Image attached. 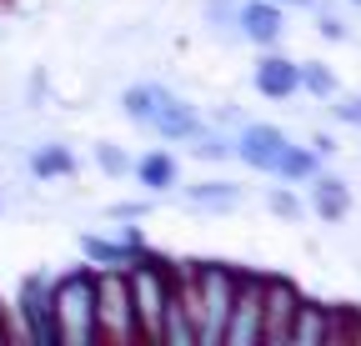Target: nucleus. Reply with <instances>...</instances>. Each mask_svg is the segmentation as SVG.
Returning a JSON list of instances; mask_svg holds the SVG:
<instances>
[{"label":"nucleus","mask_w":361,"mask_h":346,"mask_svg":"<svg viewBox=\"0 0 361 346\" xmlns=\"http://www.w3.org/2000/svg\"><path fill=\"white\" fill-rule=\"evenodd\" d=\"M236 30L251 46L271 51V46H281V35H286V11L271 6V0H236Z\"/></svg>","instance_id":"9b49d317"},{"label":"nucleus","mask_w":361,"mask_h":346,"mask_svg":"<svg viewBox=\"0 0 361 346\" xmlns=\"http://www.w3.org/2000/svg\"><path fill=\"white\" fill-rule=\"evenodd\" d=\"M126 286H130V311H135V326H141V341H161V316H166V296H171V261L146 246L126 266Z\"/></svg>","instance_id":"f03ea898"},{"label":"nucleus","mask_w":361,"mask_h":346,"mask_svg":"<svg viewBox=\"0 0 361 346\" xmlns=\"http://www.w3.org/2000/svg\"><path fill=\"white\" fill-rule=\"evenodd\" d=\"M306 211L311 216H322V221H346L351 216V186L341 176H316L306 181Z\"/></svg>","instance_id":"ddd939ff"},{"label":"nucleus","mask_w":361,"mask_h":346,"mask_svg":"<svg viewBox=\"0 0 361 346\" xmlns=\"http://www.w3.org/2000/svg\"><path fill=\"white\" fill-rule=\"evenodd\" d=\"M331 116H336L341 125H356V131H361V91H356V96H341V91H336V96H331Z\"/></svg>","instance_id":"b1692460"},{"label":"nucleus","mask_w":361,"mask_h":346,"mask_svg":"<svg viewBox=\"0 0 361 346\" xmlns=\"http://www.w3.org/2000/svg\"><path fill=\"white\" fill-rule=\"evenodd\" d=\"M311 151H316V156H331V151H336V136H316Z\"/></svg>","instance_id":"bb28decb"},{"label":"nucleus","mask_w":361,"mask_h":346,"mask_svg":"<svg viewBox=\"0 0 361 346\" xmlns=\"http://www.w3.org/2000/svg\"><path fill=\"white\" fill-rule=\"evenodd\" d=\"M286 146H291L286 131H281V125H266V121H251V125H241V131L231 136V156L241 166H251V171H266V176L276 171Z\"/></svg>","instance_id":"0eeeda50"},{"label":"nucleus","mask_w":361,"mask_h":346,"mask_svg":"<svg viewBox=\"0 0 361 346\" xmlns=\"http://www.w3.org/2000/svg\"><path fill=\"white\" fill-rule=\"evenodd\" d=\"M266 206H271V211H276V216H281V221H301V216H306V201H301V196H296V191H291L286 181L266 191Z\"/></svg>","instance_id":"412c9836"},{"label":"nucleus","mask_w":361,"mask_h":346,"mask_svg":"<svg viewBox=\"0 0 361 346\" xmlns=\"http://www.w3.org/2000/svg\"><path fill=\"white\" fill-rule=\"evenodd\" d=\"M346 6H356V11H361V0H346Z\"/></svg>","instance_id":"c756f323"},{"label":"nucleus","mask_w":361,"mask_h":346,"mask_svg":"<svg viewBox=\"0 0 361 346\" xmlns=\"http://www.w3.org/2000/svg\"><path fill=\"white\" fill-rule=\"evenodd\" d=\"M251 85H256V96H266V101H291V96L301 91L296 61H291V56H281L276 46H271V51L251 66Z\"/></svg>","instance_id":"f8f14e48"},{"label":"nucleus","mask_w":361,"mask_h":346,"mask_svg":"<svg viewBox=\"0 0 361 346\" xmlns=\"http://www.w3.org/2000/svg\"><path fill=\"white\" fill-rule=\"evenodd\" d=\"M51 311H56V346H96V266H75L51 281Z\"/></svg>","instance_id":"f257e3e1"},{"label":"nucleus","mask_w":361,"mask_h":346,"mask_svg":"<svg viewBox=\"0 0 361 346\" xmlns=\"http://www.w3.org/2000/svg\"><path fill=\"white\" fill-rule=\"evenodd\" d=\"M326 311L331 307H316V301L301 296V307L291 316V331H286V346H326Z\"/></svg>","instance_id":"dca6fc26"},{"label":"nucleus","mask_w":361,"mask_h":346,"mask_svg":"<svg viewBox=\"0 0 361 346\" xmlns=\"http://www.w3.org/2000/svg\"><path fill=\"white\" fill-rule=\"evenodd\" d=\"M246 201V186H236V181H196V186H186V206H196V211H236Z\"/></svg>","instance_id":"2eb2a0df"},{"label":"nucleus","mask_w":361,"mask_h":346,"mask_svg":"<svg viewBox=\"0 0 361 346\" xmlns=\"http://www.w3.org/2000/svg\"><path fill=\"white\" fill-rule=\"evenodd\" d=\"M316 30H322L326 40H346V20L341 16H326L322 6H316Z\"/></svg>","instance_id":"393cba45"},{"label":"nucleus","mask_w":361,"mask_h":346,"mask_svg":"<svg viewBox=\"0 0 361 346\" xmlns=\"http://www.w3.org/2000/svg\"><path fill=\"white\" fill-rule=\"evenodd\" d=\"M296 307H301L296 281H286V276H266V291H261V341H266V346H281V341H286Z\"/></svg>","instance_id":"6e6552de"},{"label":"nucleus","mask_w":361,"mask_h":346,"mask_svg":"<svg viewBox=\"0 0 361 346\" xmlns=\"http://www.w3.org/2000/svg\"><path fill=\"white\" fill-rule=\"evenodd\" d=\"M296 75H301V91H306V96H316V101H331V96H336L331 66H322V61H296Z\"/></svg>","instance_id":"6ab92c4d"},{"label":"nucleus","mask_w":361,"mask_h":346,"mask_svg":"<svg viewBox=\"0 0 361 346\" xmlns=\"http://www.w3.org/2000/svg\"><path fill=\"white\" fill-rule=\"evenodd\" d=\"M261 291H266L261 271H236V291H231L221 346H261Z\"/></svg>","instance_id":"423d86ee"},{"label":"nucleus","mask_w":361,"mask_h":346,"mask_svg":"<svg viewBox=\"0 0 361 346\" xmlns=\"http://www.w3.org/2000/svg\"><path fill=\"white\" fill-rule=\"evenodd\" d=\"M191 151H196V156H206V161H226V156H231V136L206 131V125H201V131L191 136Z\"/></svg>","instance_id":"4be33fe9"},{"label":"nucleus","mask_w":361,"mask_h":346,"mask_svg":"<svg viewBox=\"0 0 361 346\" xmlns=\"http://www.w3.org/2000/svg\"><path fill=\"white\" fill-rule=\"evenodd\" d=\"M151 106H156V80H141V85H130V91L121 96V111H126V121H135V125L151 121Z\"/></svg>","instance_id":"aec40b11"},{"label":"nucleus","mask_w":361,"mask_h":346,"mask_svg":"<svg viewBox=\"0 0 361 346\" xmlns=\"http://www.w3.org/2000/svg\"><path fill=\"white\" fill-rule=\"evenodd\" d=\"M146 211H151V201H116L111 206V221H141Z\"/></svg>","instance_id":"a878e982"},{"label":"nucleus","mask_w":361,"mask_h":346,"mask_svg":"<svg viewBox=\"0 0 361 346\" xmlns=\"http://www.w3.org/2000/svg\"><path fill=\"white\" fill-rule=\"evenodd\" d=\"M130 171H135V181H141L151 196H166V191H176V186H180V166H176V156H171L166 146L146 151L141 161H130Z\"/></svg>","instance_id":"4468645a"},{"label":"nucleus","mask_w":361,"mask_h":346,"mask_svg":"<svg viewBox=\"0 0 361 346\" xmlns=\"http://www.w3.org/2000/svg\"><path fill=\"white\" fill-rule=\"evenodd\" d=\"M16 321L11 341H30V346H56V311H51V276H25L16 291Z\"/></svg>","instance_id":"39448f33"},{"label":"nucleus","mask_w":361,"mask_h":346,"mask_svg":"<svg viewBox=\"0 0 361 346\" xmlns=\"http://www.w3.org/2000/svg\"><path fill=\"white\" fill-rule=\"evenodd\" d=\"M80 251H85V261L90 266H116V271H126L135 256L146 251V236L135 231V226H116V236H80Z\"/></svg>","instance_id":"9d476101"},{"label":"nucleus","mask_w":361,"mask_h":346,"mask_svg":"<svg viewBox=\"0 0 361 346\" xmlns=\"http://www.w3.org/2000/svg\"><path fill=\"white\" fill-rule=\"evenodd\" d=\"M146 131H156L161 141H191L201 131V116L191 101H180L176 91H166V85H156V106H151V121Z\"/></svg>","instance_id":"1a4fd4ad"},{"label":"nucleus","mask_w":361,"mask_h":346,"mask_svg":"<svg viewBox=\"0 0 361 346\" xmlns=\"http://www.w3.org/2000/svg\"><path fill=\"white\" fill-rule=\"evenodd\" d=\"M75 151L71 146H61V141H51V146H35L30 151V176L35 181H66V176H75Z\"/></svg>","instance_id":"f3484780"},{"label":"nucleus","mask_w":361,"mask_h":346,"mask_svg":"<svg viewBox=\"0 0 361 346\" xmlns=\"http://www.w3.org/2000/svg\"><path fill=\"white\" fill-rule=\"evenodd\" d=\"M271 6H281V11H301V6H316V0H271Z\"/></svg>","instance_id":"cd10ccee"},{"label":"nucleus","mask_w":361,"mask_h":346,"mask_svg":"<svg viewBox=\"0 0 361 346\" xmlns=\"http://www.w3.org/2000/svg\"><path fill=\"white\" fill-rule=\"evenodd\" d=\"M96 166L106 171V176H111V181H121V176H126V171H130V156H126L121 146H111V141H96Z\"/></svg>","instance_id":"5701e85b"},{"label":"nucleus","mask_w":361,"mask_h":346,"mask_svg":"<svg viewBox=\"0 0 361 346\" xmlns=\"http://www.w3.org/2000/svg\"><path fill=\"white\" fill-rule=\"evenodd\" d=\"M96 331H101V341H111V346L141 341V326H135V311H130L126 271H116V266H101V271H96Z\"/></svg>","instance_id":"20e7f679"},{"label":"nucleus","mask_w":361,"mask_h":346,"mask_svg":"<svg viewBox=\"0 0 361 346\" xmlns=\"http://www.w3.org/2000/svg\"><path fill=\"white\" fill-rule=\"evenodd\" d=\"M11 341V326H6V316H0V346H6Z\"/></svg>","instance_id":"c85d7f7f"},{"label":"nucleus","mask_w":361,"mask_h":346,"mask_svg":"<svg viewBox=\"0 0 361 346\" xmlns=\"http://www.w3.org/2000/svg\"><path fill=\"white\" fill-rule=\"evenodd\" d=\"M316 171H322V156H316L311 146H286L271 176H276V181H286V186H306V181L316 176Z\"/></svg>","instance_id":"a211bd4d"},{"label":"nucleus","mask_w":361,"mask_h":346,"mask_svg":"<svg viewBox=\"0 0 361 346\" xmlns=\"http://www.w3.org/2000/svg\"><path fill=\"white\" fill-rule=\"evenodd\" d=\"M231 291H236V266L196 261V346H221Z\"/></svg>","instance_id":"7ed1b4c3"}]
</instances>
